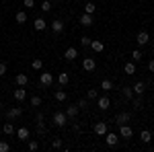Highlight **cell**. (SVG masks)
Masks as SVG:
<instances>
[{"mask_svg": "<svg viewBox=\"0 0 154 152\" xmlns=\"http://www.w3.org/2000/svg\"><path fill=\"white\" fill-rule=\"evenodd\" d=\"M66 123H68L66 111H56V113L51 115V126H56V128H66Z\"/></svg>", "mask_w": 154, "mask_h": 152, "instance_id": "1", "label": "cell"}, {"mask_svg": "<svg viewBox=\"0 0 154 152\" xmlns=\"http://www.w3.org/2000/svg\"><path fill=\"white\" fill-rule=\"evenodd\" d=\"M115 126H123V123H128V121H131V113L130 111H121V113H117L115 115Z\"/></svg>", "mask_w": 154, "mask_h": 152, "instance_id": "2", "label": "cell"}, {"mask_svg": "<svg viewBox=\"0 0 154 152\" xmlns=\"http://www.w3.org/2000/svg\"><path fill=\"white\" fill-rule=\"evenodd\" d=\"M97 68V62L93 56H86V58H82V70L84 72H93Z\"/></svg>", "mask_w": 154, "mask_h": 152, "instance_id": "3", "label": "cell"}, {"mask_svg": "<svg viewBox=\"0 0 154 152\" xmlns=\"http://www.w3.org/2000/svg\"><path fill=\"white\" fill-rule=\"evenodd\" d=\"M39 82H41V86H45V88L51 86V84H54V74H51V72H41V74H39Z\"/></svg>", "mask_w": 154, "mask_h": 152, "instance_id": "4", "label": "cell"}, {"mask_svg": "<svg viewBox=\"0 0 154 152\" xmlns=\"http://www.w3.org/2000/svg\"><path fill=\"white\" fill-rule=\"evenodd\" d=\"M23 115V109L21 107H11V109H6V119L8 121H14L17 117H21Z\"/></svg>", "mask_w": 154, "mask_h": 152, "instance_id": "5", "label": "cell"}, {"mask_svg": "<svg viewBox=\"0 0 154 152\" xmlns=\"http://www.w3.org/2000/svg\"><path fill=\"white\" fill-rule=\"evenodd\" d=\"M14 134H17V140H21V142H27L29 138H31V129L25 128V126H23V128H19Z\"/></svg>", "mask_w": 154, "mask_h": 152, "instance_id": "6", "label": "cell"}, {"mask_svg": "<svg viewBox=\"0 0 154 152\" xmlns=\"http://www.w3.org/2000/svg\"><path fill=\"white\" fill-rule=\"evenodd\" d=\"M12 97H14L17 103H23L25 99H27V91H25V86H17L14 93H12Z\"/></svg>", "mask_w": 154, "mask_h": 152, "instance_id": "7", "label": "cell"}, {"mask_svg": "<svg viewBox=\"0 0 154 152\" xmlns=\"http://www.w3.org/2000/svg\"><path fill=\"white\" fill-rule=\"evenodd\" d=\"M103 138H105V144H107V146H117V142H119V136L115 134V132H107Z\"/></svg>", "mask_w": 154, "mask_h": 152, "instance_id": "8", "label": "cell"}, {"mask_svg": "<svg viewBox=\"0 0 154 152\" xmlns=\"http://www.w3.org/2000/svg\"><path fill=\"white\" fill-rule=\"evenodd\" d=\"M93 129H95V134L99 136V138H103L107 134V121H97L95 126H93Z\"/></svg>", "mask_w": 154, "mask_h": 152, "instance_id": "9", "label": "cell"}, {"mask_svg": "<svg viewBox=\"0 0 154 152\" xmlns=\"http://www.w3.org/2000/svg\"><path fill=\"white\" fill-rule=\"evenodd\" d=\"M119 136H121V138H128V140H130L131 136H134V129H131L130 123H123V126H119Z\"/></svg>", "mask_w": 154, "mask_h": 152, "instance_id": "10", "label": "cell"}, {"mask_svg": "<svg viewBox=\"0 0 154 152\" xmlns=\"http://www.w3.org/2000/svg\"><path fill=\"white\" fill-rule=\"evenodd\" d=\"M78 111H80L78 105H66V117L68 119H76L78 117Z\"/></svg>", "mask_w": 154, "mask_h": 152, "instance_id": "11", "label": "cell"}, {"mask_svg": "<svg viewBox=\"0 0 154 152\" xmlns=\"http://www.w3.org/2000/svg\"><path fill=\"white\" fill-rule=\"evenodd\" d=\"M33 29H35V31H45V29H48V21H45L43 17H37L35 21H33Z\"/></svg>", "mask_w": 154, "mask_h": 152, "instance_id": "12", "label": "cell"}, {"mask_svg": "<svg viewBox=\"0 0 154 152\" xmlns=\"http://www.w3.org/2000/svg\"><path fill=\"white\" fill-rule=\"evenodd\" d=\"M136 41H138V45H148V43H150V35H148V31H140V33L136 35Z\"/></svg>", "mask_w": 154, "mask_h": 152, "instance_id": "13", "label": "cell"}, {"mask_svg": "<svg viewBox=\"0 0 154 152\" xmlns=\"http://www.w3.org/2000/svg\"><path fill=\"white\" fill-rule=\"evenodd\" d=\"M91 49H93L95 54H103V51H105V43L99 41V39H93V41H91Z\"/></svg>", "mask_w": 154, "mask_h": 152, "instance_id": "14", "label": "cell"}, {"mask_svg": "<svg viewBox=\"0 0 154 152\" xmlns=\"http://www.w3.org/2000/svg\"><path fill=\"white\" fill-rule=\"evenodd\" d=\"M64 58L68 60V62H74V60L78 58V49H76V47H68V49L64 51Z\"/></svg>", "mask_w": 154, "mask_h": 152, "instance_id": "15", "label": "cell"}, {"mask_svg": "<svg viewBox=\"0 0 154 152\" xmlns=\"http://www.w3.org/2000/svg\"><path fill=\"white\" fill-rule=\"evenodd\" d=\"M146 88H148V86H146V82H142V80H138L134 86H131L134 95H144V93H146Z\"/></svg>", "mask_w": 154, "mask_h": 152, "instance_id": "16", "label": "cell"}, {"mask_svg": "<svg viewBox=\"0 0 154 152\" xmlns=\"http://www.w3.org/2000/svg\"><path fill=\"white\" fill-rule=\"evenodd\" d=\"M49 27H51V31H54L56 35H60V33L64 31V23H62L60 19H56V21H51V23H49Z\"/></svg>", "mask_w": 154, "mask_h": 152, "instance_id": "17", "label": "cell"}, {"mask_svg": "<svg viewBox=\"0 0 154 152\" xmlns=\"http://www.w3.org/2000/svg\"><path fill=\"white\" fill-rule=\"evenodd\" d=\"M14 84H17V86H27V84H29V76H27V74H23V72H21V74H17Z\"/></svg>", "mask_w": 154, "mask_h": 152, "instance_id": "18", "label": "cell"}, {"mask_svg": "<svg viewBox=\"0 0 154 152\" xmlns=\"http://www.w3.org/2000/svg\"><path fill=\"white\" fill-rule=\"evenodd\" d=\"M14 132H17V129H14V123H12V121H8V119H6V123H4V126H2V134H4V136H12V134H14Z\"/></svg>", "mask_w": 154, "mask_h": 152, "instance_id": "19", "label": "cell"}, {"mask_svg": "<svg viewBox=\"0 0 154 152\" xmlns=\"http://www.w3.org/2000/svg\"><path fill=\"white\" fill-rule=\"evenodd\" d=\"M80 25H82V27H91V25H93V14L82 12V14H80Z\"/></svg>", "mask_w": 154, "mask_h": 152, "instance_id": "20", "label": "cell"}, {"mask_svg": "<svg viewBox=\"0 0 154 152\" xmlns=\"http://www.w3.org/2000/svg\"><path fill=\"white\" fill-rule=\"evenodd\" d=\"M68 82H70V74H68V72H60L58 74V84L60 86H66Z\"/></svg>", "mask_w": 154, "mask_h": 152, "instance_id": "21", "label": "cell"}, {"mask_svg": "<svg viewBox=\"0 0 154 152\" xmlns=\"http://www.w3.org/2000/svg\"><path fill=\"white\" fill-rule=\"evenodd\" d=\"M111 107V101H109V97H99V109L101 111H107Z\"/></svg>", "mask_w": 154, "mask_h": 152, "instance_id": "22", "label": "cell"}, {"mask_svg": "<svg viewBox=\"0 0 154 152\" xmlns=\"http://www.w3.org/2000/svg\"><path fill=\"white\" fill-rule=\"evenodd\" d=\"M131 105H134V109H142L144 107L142 95H134V97H131Z\"/></svg>", "mask_w": 154, "mask_h": 152, "instance_id": "23", "label": "cell"}, {"mask_svg": "<svg viewBox=\"0 0 154 152\" xmlns=\"http://www.w3.org/2000/svg\"><path fill=\"white\" fill-rule=\"evenodd\" d=\"M123 72H125L128 76H134V74H136V62H128V64L123 66Z\"/></svg>", "mask_w": 154, "mask_h": 152, "instance_id": "24", "label": "cell"}, {"mask_svg": "<svg viewBox=\"0 0 154 152\" xmlns=\"http://www.w3.org/2000/svg\"><path fill=\"white\" fill-rule=\"evenodd\" d=\"M140 140H142L144 144H150V142H152V132H150V129H144L142 134H140Z\"/></svg>", "mask_w": 154, "mask_h": 152, "instance_id": "25", "label": "cell"}, {"mask_svg": "<svg viewBox=\"0 0 154 152\" xmlns=\"http://www.w3.org/2000/svg\"><path fill=\"white\" fill-rule=\"evenodd\" d=\"M14 21H17L19 25L27 23V12H25V11H17V14H14Z\"/></svg>", "mask_w": 154, "mask_h": 152, "instance_id": "26", "label": "cell"}, {"mask_svg": "<svg viewBox=\"0 0 154 152\" xmlns=\"http://www.w3.org/2000/svg\"><path fill=\"white\" fill-rule=\"evenodd\" d=\"M54 97H56V101H58V103L68 101V95H66V91H62V88H60V91H56V95H54Z\"/></svg>", "mask_w": 154, "mask_h": 152, "instance_id": "27", "label": "cell"}, {"mask_svg": "<svg viewBox=\"0 0 154 152\" xmlns=\"http://www.w3.org/2000/svg\"><path fill=\"white\" fill-rule=\"evenodd\" d=\"M121 95H123V99L131 101V97H134V91H131V86H121Z\"/></svg>", "mask_w": 154, "mask_h": 152, "instance_id": "28", "label": "cell"}, {"mask_svg": "<svg viewBox=\"0 0 154 152\" xmlns=\"http://www.w3.org/2000/svg\"><path fill=\"white\" fill-rule=\"evenodd\" d=\"M101 88H103L105 93H109V91H113V80H109V78H105V80L101 82Z\"/></svg>", "mask_w": 154, "mask_h": 152, "instance_id": "29", "label": "cell"}, {"mask_svg": "<svg viewBox=\"0 0 154 152\" xmlns=\"http://www.w3.org/2000/svg\"><path fill=\"white\" fill-rule=\"evenodd\" d=\"M84 12L95 14V12H97V4H95V2H86V4H84Z\"/></svg>", "mask_w": 154, "mask_h": 152, "instance_id": "30", "label": "cell"}, {"mask_svg": "<svg viewBox=\"0 0 154 152\" xmlns=\"http://www.w3.org/2000/svg\"><path fill=\"white\" fill-rule=\"evenodd\" d=\"M51 148H54V150L64 148V140H62V138H54V140H51Z\"/></svg>", "mask_w": 154, "mask_h": 152, "instance_id": "31", "label": "cell"}, {"mask_svg": "<svg viewBox=\"0 0 154 152\" xmlns=\"http://www.w3.org/2000/svg\"><path fill=\"white\" fill-rule=\"evenodd\" d=\"M27 148H29L31 152L39 150V142H37V140H27Z\"/></svg>", "mask_w": 154, "mask_h": 152, "instance_id": "32", "label": "cell"}, {"mask_svg": "<svg viewBox=\"0 0 154 152\" xmlns=\"http://www.w3.org/2000/svg\"><path fill=\"white\" fill-rule=\"evenodd\" d=\"M31 68H33V70H41V68H43V62H41L39 58H35L33 62H31Z\"/></svg>", "mask_w": 154, "mask_h": 152, "instance_id": "33", "label": "cell"}, {"mask_svg": "<svg viewBox=\"0 0 154 152\" xmlns=\"http://www.w3.org/2000/svg\"><path fill=\"white\" fill-rule=\"evenodd\" d=\"M51 8H54V6H51L49 0H43V2H41V12H49Z\"/></svg>", "mask_w": 154, "mask_h": 152, "instance_id": "34", "label": "cell"}, {"mask_svg": "<svg viewBox=\"0 0 154 152\" xmlns=\"http://www.w3.org/2000/svg\"><path fill=\"white\" fill-rule=\"evenodd\" d=\"M86 99H99V91L97 88H88L86 91Z\"/></svg>", "mask_w": 154, "mask_h": 152, "instance_id": "35", "label": "cell"}, {"mask_svg": "<svg viewBox=\"0 0 154 152\" xmlns=\"http://www.w3.org/2000/svg\"><path fill=\"white\" fill-rule=\"evenodd\" d=\"M140 60H142V51L140 49H134L131 51V62H140Z\"/></svg>", "mask_w": 154, "mask_h": 152, "instance_id": "36", "label": "cell"}, {"mask_svg": "<svg viewBox=\"0 0 154 152\" xmlns=\"http://www.w3.org/2000/svg\"><path fill=\"white\" fill-rule=\"evenodd\" d=\"M41 105V97H39V95H33V97H31V107H39Z\"/></svg>", "mask_w": 154, "mask_h": 152, "instance_id": "37", "label": "cell"}, {"mask_svg": "<svg viewBox=\"0 0 154 152\" xmlns=\"http://www.w3.org/2000/svg\"><path fill=\"white\" fill-rule=\"evenodd\" d=\"M91 41H93V39H91V37H86V35L80 37V43H82V47H91Z\"/></svg>", "mask_w": 154, "mask_h": 152, "instance_id": "38", "label": "cell"}, {"mask_svg": "<svg viewBox=\"0 0 154 152\" xmlns=\"http://www.w3.org/2000/svg\"><path fill=\"white\" fill-rule=\"evenodd\" d=\"M8 150H11V144L4 142V140H0V152H8Z\"/></svg>", "mask_w": 154, "mask_h": 152, "instance_id": "39", "label": "cell"}, {"mask_svg": "<svg viewBox=\"0 0 154 152\" xmlns=\"http://www.w3.org/2000/svg\"><path fill=\"white\" fill-rule=\"evenodd\" d=\"M76 105L80 107V109H86V107H88V99H80V101H78Z\"/></svg>", "mask_w": 154, "mask_h": 152, "instance_id": "40", "label": "cell"}, {"mask_svg": "<svg viewBox=\"0 0 154 152\" xmlns=\"http://www.w3.org/2000/svg\"><path fill=\"white\" fill-rule=\"evenodd\" d=\"M23 6L25 8H33L35 6V0H23Z\"/></svg>", "mask_w": 154, "mask_h": 152, "instance_id": "41", "label": "cell"}, {"mask_svg": "<svg viewBox=\"0 0 154 152\" xmlns=\"http://www.w3.org/2000/svg\"><path fill=\"white\" fill-rule=\"evenodd\" d=\"M8 70V66H6V62H0V76H4Z\"/></svg>", "mask_w": 154, "mask_h": 152, "instance_id": "42", "label": "cell"}, {"mask_svg": "<svg viewBox=\"0 0 154 152\" xmlns=\"http://www.w3.org/2000/svg\"><path fill=\"white\" fill-rule=\"evenodd\" d=\"M148 72H152V74H154V60L148 62Z\"/></svg>", "mask_w": 154, "mask_h": 152, "instance_id": "43", "label": "cell"}, {"mask_svg": "<svg viewBox=\"0 0 154 152\" xmlns=\"http://www.w3.org/2000/svg\"><path fill=\"white\" fill-rule=\"evenodd\" d=\"M2 109H4V107H2V103H0V111H2Z\"/></svg>", "mask_w": 154, "mask_h": 152, "instance_id": "44", "label": "cell"}, {"mask_svg": "<svg viewBox=\"0 0 154 152\" xmlns=\"http://www.w3.org/2000/svg\"><path fill=\"white\" fill-rule=\"evenodd\" d=\"M58 2H64V0H58Z\"/></svg>", "mask_w": 154, "mask_h": 152, "instance_id": "45", "label": "cell"}, {"mask_svg": "<svg viewBox=\"0 0 154 152\" xmlns=\"http://www.w3.org/2000/svg\"><path fill=\"white\" fill-rule=\"evenodd\" d=\"M152 150H154V146H152Z\"/></svg>", "mask_w": 154, "mask_h": 152, "instance_id": "46", "label": "cell"}]
</instances>
